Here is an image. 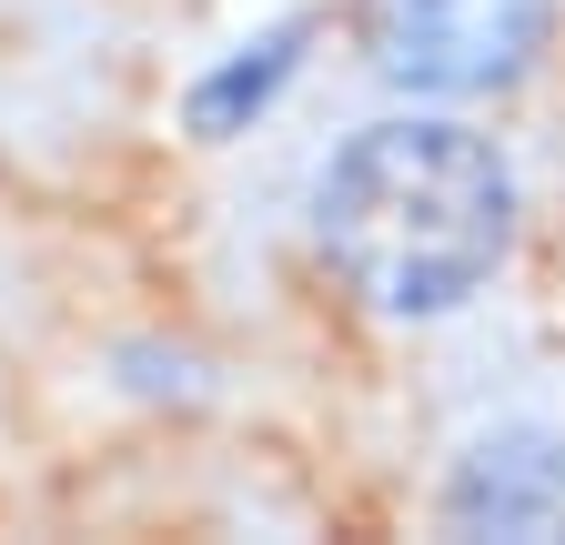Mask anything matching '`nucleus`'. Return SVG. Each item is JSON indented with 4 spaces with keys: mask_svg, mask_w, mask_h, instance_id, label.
<instances>
[{
    "mask_svg": "<svg viewBox=\"0 0 565 545\" xmlns=\"http://www.w3.org/2000/svg\"><path fill=\"white\" fill-rule=\"evenodd\" d=\"M303 41H313V21H273L263 41H243L233 61H212V72L192 82V131H202V142H233V131L282 92V82H294V61H303Z\"/></svg>",
    "mask_w": 565,
    "mask_h": 545,
    "instance_id": "20e7f679",
    "label": "nucleus"
},
{
    "mask_svg": "<svg viewBox=\"0 0 565 545\" xmlns=\"http://www.w3.org/2000/svg\"><path fill=\"white\" fill-rule=\"evenodd\" d=\"M555 31V0H353L364 61L414 101H475L525 82Z\"/></svg>",
    "mask_w": 565,
    "mask_h": 545,
    "instance_id": "f03ea898",
    "label": "nucleus"
},
{
    "mask_svg": "<svg viewBox=\"0 0 565 545\" xmlns=\"http://www.w3.org/2000/svg\"><path fill=\"white\" fill-rule=\"evenodd\" d=\"M445 525L455 535H515L555 545L565 535V435L555 425H494L455 455L445 474Z\"/></svg>",
    "mask_w": 565,
    "mask_h": 545,
    "instance_id": "7ed1b4c3",
    "label": "nucleus"
},
{
    "mask_svg": "<svg viewBox=\"0 0 565 545\" xmlns=\"http://www.w3.org/2000/svg\"><path fill=\"white\" fill-rule=\"evenodd\" d=\"M313 243L374 313H455L515 243V172L465 121H374L313 172Z\"/></svg>",
    "mask_w": 565,
    "mask_h": 545,
    "instance_id": "f257e3e1",
    "label": "nucleus"
}]
</instances>
